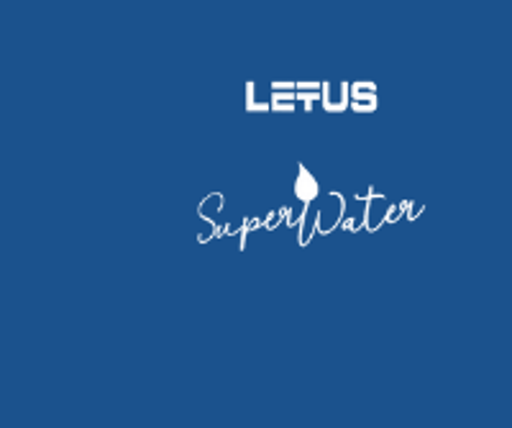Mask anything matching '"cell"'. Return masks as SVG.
<instances>
[{"mask_svg":"<svg viewBox=\"0 0 512 428\" xmlns=\"http://www.w3.org/2000/svg\"><path fill=\"white\" fill-rule=\"evenodd\" d=\"M269 111H277V113H292L295 111V93H274L272 90V103H269Z\"/></svg>","mask_w":512,"mask_h":428,"instance_id":"7a4b0ae2","label":"cell"},{"mask_svg":"<svg viewBox=\"0 0 512 428\" xmlns=\"http://www.w3.org/2000/svg\"><path fill=\"white\" fill-rule=\"evenodd\" d=\"M254 93H256V85L249 80V83H246V111H251V113L269 111V103H267V100H264V103H256Z\"/></svg>","mask_w":512,"mask_h":428,"instance_id":"3957f363","label":"cell"},{"mask_svg":"<svg viewBox=\"0 0 512 428\" xmlns=\"http://www.w3.org/2000/svg\"><path fill=\"white\" fill-rule=\"evenodd\" d=\"M318 193H320L318 182H315V177L310 175L308 167L297 165L295 195H297V200H300V206H303V213H300V218H297V221H292V226H305V221H308V208H310V203L318 198Z\"/></svg>","mask_w":512,"mask_h":428,"instance_id":"6da1fadb","label":"cell"}]
</instances>
